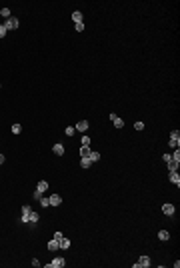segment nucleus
<instances>
[{"instance_id": "1", "label": "nucleus", "mask_w": 180, "mask_h": 268, "mask_svg": "<svg viewBox=\"0 0 180 268\" xmlns=\"http://www.w3.org/2000/svg\"><path fill=\"white\" fill-rule=\"evenodd\" d=\"M18 18H14V16H10V18H6V22H4V28L6 30H14V28H18Z\"/></svg>"}, {"instance_id": "2", "label": "nucleus", "mask_w": 180, "mask_h": 268, "mask_svg": "<svg viewBox=\"0 0 180 268\" xmlns=\"http://www.w3.org/2000/svg\"><path fill=\"white\" fill-rule=\"evenodd\" d=\"M150 266V256H140L138 262H134V268H148Z\"/></svg>"}, {"instance_id": "3", "label": "nucleus", "mask_w": 180, "mask_h": 268, "mask_svg": "<svg viewBox=\"0 0 180 268\" xmlns=\"http://www.w3.org/2000/svg\"><path fill=\"white\" fill-rule=\"evenodd\" d=\"M64 264H66V260H64V258H54L52 262H48V264H46V268H64Z\"/></svg>"}, {"instance_id": "4", "label": "nucleus", "mask_w": 180, "mask_h": 268, "mask_svg": "<svg viewBox=\"0 0 180 268\" xmlns=\"http://www.w3.org/2000/svg\"><path fill=\"white\" fill-rule=\"evenodd\" d=\"M110 120H112V124L114 126H116V128H124V122H122V118H118V116H116V114H110Z\"/></svg>"}, {"instance_id": "5", "label": "nucleus", "mask_w": 180, "mask_h": 268, "mask_svg": "<svg viewBox=\"0 0 180 268\" xmlns=\"http://www.w3.org/2000/svg\"><path fill=\"white\" fill-rule=\"evenodd\" d=\"M74 130H78V132H86V130H88V120H80V122L74 126Z\"/></svg>"}, {"instance_id": "6", "label": "nucleus", "mask_w": 180, "mask_h": 268, "mask_svg": "<svg viewBox=\"0 0 180 268\" xmlns=\"http://www.w3.org/2000/svg\"><path fill=\"white\" fill-rule=\"evenodd\" d=\"M48 200H50V206H60V204H62V198H60L58 194H52Z\"/></svg>"}, {"instance_id": "7", "label": "nucleus", "mask_w": 180, "mask_h": 268, "mask_svg": "<svg viewBox=\"0 0 180 268\" xmlns=\"http://www.w3.org/2000/svg\"><path fill=\"white\" fill-rule=\"evenodd\" d=\"M174 210H176V208H174L172 204H164V206H162V212L166 214V216H172V214H174Z\"/></svg>"}, {"instance_id": "8", "label": "nucleus", "mask_w": 180, "mask_h": 268, "mask_svg": "<svg viewBox=\"0 0 180 268\" xmlns=\"http://www.w3.org/2000/svg\"><path fill=\"white\" fill-rule=\"evenodd\" d=\"M46 190H48V182H46V180H40V182H38V186H36V192H40V194H42V192H46Z\"/></svg>"}, {"instance_id": "9", "label": "nucleus", "mask_w": 180, "mask_h": 268, "mask_svg": "<svg viewBox=\"0 0 180 268\" xmlns=\"http://www.w3.org/2000/svg\"><path fill=\"white\" fill-rule=\"evenodd\" d=\"M178 166H180L178 160H170V162H168V170H170V172H178Z\"/></svg>"}, {"instance_id": "10", "label": "nucleus", "mask_w": 180, "mask_h": 268, "mask_svg": "<svg viewBox=\"0 0 180 268\" xmlns=\"http://www.w3.org/2000/svg\"><path fill=\"white\" fill-rule=\"evenodd\" d=\"M58 248H60V242H58V240H54V238H52V240H50V242H48V250H50V252H54V250H58Z\"/></svg>"}, {"instance_id": "11", "label": "nucleus", "mask_w": 180, "mask_h": 268, "mask_svg": "<svg viewBox=\"0 0 180 268\" xmlns=\"http://www.w3.org/2000/svg\"><path fill=\"white\" fill-rule=\"evenodd\" d=\"M90 152H92V150H90V146H82V148H80V158H88Z\"/></svg>"}, {"instance_id": "12", "label": "nucleus", "mask_w": 180, "mask_h": 268, "mask_svg": "<svg viewBox=\"0 0 180 268\" xmlns=\"http://www.w3.org/2000/svg\"><path fill=\"white\" fill-rule=\"evenodd\" d=\"M170 182H172V184H176V186H180V176H178V172H170Z\"/></svg>"}, {"instance_id": "13", "label": "nucleus", "mask_w": 180, "mask_h": 268, "mask_svg": "<svg viewBox=\"0 0 180 268\" xmlns=\"http://www.w3.org/2000/svg\"><path fill=\"white\" fill-rule=\"evenodd\" d=\"M52 150H54V154H56V156H62V154H64V146H62V144H54V148H52Z\"/></svg>"}, {"instance_id": "14", "label": "nucleus", "mask_w": 180, "mask_h": 268, "mask_svg": "<svg viewBox=\"0 0 180 268\" xmlns=\"http://www.w3.org/2000/svg\"><path fill=\"white\" fill-rule=\"evenodd\" d=\"M170 140H174L176 144H180V132L178 130H172V132H170Z\"/></svg>"}, {"instance_id": "15", "label": "nucleus", "mask_w": 180, "mask_h": 268, "mask_svg": "<svg viewBox=\"0 0 180 268\" xmlns=\"http://www.w3.org/2000/svg\"><path fill=\"white\" fill-rule=\"evenodd\" d=\"M80 166L82 168H90L92 166V160H90V158H80Z\"/></svg>"}, {"instance_id": "16", "label": "nucleus", "mask_w": 180, "mask_h": 268, "mask_svg": "<svg viewBox=\"0 0 180 268\" xmlns=\"http://www.w3.org/2000/svg\"><path fill=\"white\" fill-rule=\"evenodd\" d=\"M158 238H160V240H170V234L166 230H160V232H158Z\"/></svg>"}, {"instance_id": "17", "label": "nucleus", "mask_w": 180, "mask_h": 268, "mask_svg": "<svg viewBox=\"0 0 180 268\" xmlns=\"http://www.w3.org/2000/svg\"><path fill=\"white\" fill-rule=\"evenodd\" d=\"M60 248H62V250L70 248V240H68V238H62V240H60Z\"/></svg>"}, {"instance_id": "18", "label": "nucleus", "mask_w": 180, "mask_h": 268, "mask_svg": "<svg viewBox=\"0 0 180 268\" xmlns=\"http://www.w3.org/2000/svg\"><path fill=\"white\" fill-rule=\"evenodd\" d=\"M72 20L74 22H82V14L80 12H72Z\"/></svg>"}, {"instance_id": "19", "label": "nucleus", "mask_w": 180, "mask_h": 268, "mask_svg": "<svg viewBox=\"0 0 180 268\" xmlns=\"http://www.w3.org/2000/svg\"><path fill=\"white\" fill-rule=\"evenodd\" d=\"M90 160H92V162H98V160H100V154H98V152H90Z\"/></svg>"}, {"instance_id": "20", "label": "nucleus", "mask_w": 180, "mask_h": 268, "mask_svg": "<svg viewBox=\"0 0 180 268\" xmlns=\"http://www.w3.org/2000/svg\"><path fill=\"white\" fill-rule=\"evenodd\" d=\"M38 218H40V214H36V212H34V210H32V212H30V222H38Z\"/></svg>"}, {"instance_id": "21", "label": "nucleus", "mask_w": 180, "mask_h": 268, "mask_svg": "<svg viewBox=\"0 0 180 268\" xmlns=\"http://www.w3.org/2000/svg\"><path fill=\"white\" fill-rule=\"evenodd\" d=\"M0 14H2V18H10V10H8V8H2Z\"/></svg>"}, {"instance_id": "22", "label": "nucleus", "mask_w": 180, "mask_h": 268, "mask_svg": "<svg viewBox=\"0 0 180 268\" xmlns=\"http://www.w3.org/2000/svg\"><path fill=\"white\" fill-rule=\"evenodd\" d=\"M82 146H90V136H86V134L82 136Z\"/></svg>"}, {"instance_id": "23", "label": "nucleus", "mask_w": 180, "mask_h": 268, "mask_svg": "<svg viewBox=\"0 0 180 268\" xmlns=\"http://www.w3.org/2000/svg\"><path fill=\"white\" fill-rule=\"evenodd\" d=\"M20 130H22V126H20V124H12V132H14V134H18Z\"/></svg>"}, {"instance_id": "24", "label": "nucleus", "mask_w": 180, "mask_h": 268, "mask_svg": "<svg viewBox=\"0 0 180 268\" xmlns=\"http://www.w3.org/2000/svg\"><path fill=\"white\" fill-rule=\"evenodd\" d=\"M172 160H178V162H180V150H178V148L172 152Z\"/></svg>"}, {"instance_id": "25", "label": "nucleus", "mask_w": 180, "mask_h": 268, "mask_svg": "<svg viewBox=\"0 0 180 268\" xmlns=\"http://www.w3.org/2000/svg\"><path fill=\"white\" fill-rule=\"evenodd\" d=\"M40 204H42V206H44V208H48V206H50V200H48V198H40Z\"/></svg>"}, {"instance_id": "26", "label": "nucleus", "mask_w": 180, "mask_h": 268, "mask_svg": "<svg viewBox=\"0 0 180 268\" xmlns=\"http://www.w3.org/2000/svg\"><path fill=\"white\" fill-rule=\"evenodd\" d=\"M74 132H76L74 126H68V128H66V136H74Z\"/></svg>"}, {"instance_id": "27", "label": "nucleus", "mask_w": 180, "mask_h": 268, "mask_svg": "<svg viewBox=\"0 0 180 268\" xmlns=\"http://www.w3.org/2000/svg\"><path fill=\"white\" fill-rule=\"evenodd\" d=\"M30 212H32V208H30L28 204H24L22 206V214H30Z\"/></svg>"}, {"instance_id": "28", "label": "nucleus", "mask_w": 180, "mask_h": 268, "mask_svg": "<svg viewBox=\"0 0 180 268\" xmlns=\"http://www.w3.org/2000/svg\"><path fill=\"white\" fill-rule=\"evenodd\" d=\"M74 28H76L78 32H82V30H84V22H76V24H74Z\"/></svg>"}, {"instance_id": "29", "label": "nucleus", "mask_w": 180, "mask_h": 268, "mask_svg": "<svg viewBox=\"0 0 180 268\" xmlns=\"http://www.w3.org/2000/svg\"><path fill=\"white\" fill-rule=\"evenodd\" d=\"M6 32H8V30L4 28V24H0V38H4V36H6Z\"/></svg>"}, {"instance_id": "30", "label": "nucleus", "mask_w": 180, "mask_h": 268, "mask_svg": "<svg viewBox=\"0 0 180 268\" xmlns=\"http://www.w3.org/2000/svg\"><path fill=\"white\" fill-rule=\"evenodd\" d=\"M134 128L136 130H144V122H134Z\"/></svg>"}, {"instance_id": "31", "label": "nucleus", "mask_w": 180, "mask_h": 268, "mask_svg": "<svg viewBox=\"0 0 180 268\" xmlns=\"http://www.w3.org/2000/svg\"><path fill=\"white\" fill-rule=\"evenodd\" d=\"M62 238H64V236H62V232H54V240H58V242H60Z\"/></svg>"}, {"instance_id": "32", "label": "nucleus", "mask_w": 180, "mask_h": 268, "mask_svg": "<svg viewBox=\"0 0 180 268\" xmlns=\"http://www.w3.org/2000/svg\"><path fill=\"white\" fill-rule=\"evenodd\" d=\"M162 158H164V162H166V164H168L170 160H172V154H164V156H162Z\"/></svg>"}, {"instance_id": "33", "label": "nucleus", "mask_w": 180, "mask_h": 268, "mask_svg": "<svg viewBox=\"0 0 180 268\" xmlns=\"http://www.w3.org/2000/svg\"><path fill=\"white\" fill-rule=\"evenodd\" d=\"M22 222H30V214H22Z\"/></svg>"}, {"instance_id": "34", "label": "nucleus", "mask_w": 180, "mask_h": 268, "mask_svg": "<svg viewBox=\"0 0 180 268\" xmlns=\"http://www.w3.org/2000/svg\"><path fill=\"white\" fill-rule=\"evenodd\" d=\"M2 162H4V156H2V154H0V164H2Z\"/></svg>"}]
</instances>
